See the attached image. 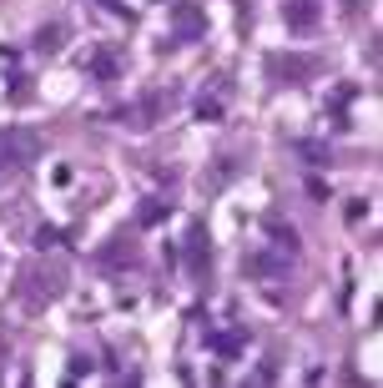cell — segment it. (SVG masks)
<instances>
[{
  "label": "cell",
  "instance_id": "obj_1",
  "mask_svg": "<svg viewBox=\"0 0 383 388\" xmlns=\"http://www.w3.org/2000/svg\"><path fill=\"white\" fill-rule=\"evenodd\" d=\"M41 151V141L31 131H0V172H16Z\"/></svg>",
  "mask_w": 383,
  "mask_h": 388
},
{
  "label": "cell",
  "instance_id": "obj_12",
  "mask_svg": "<svg viewBox=\"0 0 383 388\" xmlns=\"http://www.w3.org/2000/svg\"><path fill=\"white\" fill-rule=\"evenodd\" d=\"M0 368H6V343H0Z\"/></svg>",
  "mask_w": 383,
  "mask_h": 388
},
{
  "label": "cell",
  "instance_id": "obj_7",
  "mask_svg": "<svg viewBox=\"0 0 383 388\" xmlns=\"http://www.w3.org/2000/svg\"><path fill=\"white\" fill-rule=\"evenodd\" d=\"M161 217H167V202H161V197H146V202L136 207V227H151V222H161Z\"/></svg>",
  "mask_w": 383,
  "mask_h": 388
},
{
  "label": "cell",
  "instance_id": "obj_2",
  "mask_svg": "<svg viewBox=\"0 0 383 388\" xmlns=\"http://www.w3.org/2000/svg\"><path fill=\"white\" fill-rule=\"evenodd\" d=\"M283 16H288V26H293L298 36H308V31H318L323 6H318V0H283Z\"/></svg>",
  "mask_w": 383,
  "mask_h": 388
},
{
  "label": "cell",
  "instance_id": "obj_11",
  "mask_svg": "<svg viewBox=\"0 0 383 388\" xmlns=\"http://www.w3.org/2000/svg\"><path fill=\"white\" fill-rule=\"evenodd\" d=\"M267 383H272V363H262V368H257V378H252L247 388H267Z\"/></svg>",
  "mask_w": 383,
  "mask_h": 388
},
{
  "label": "cell",
  "instance_id": "obj_6",
  "mask_svg": "<svg viewBox=\"0 0 383 388\" xmlns=\"http://www.w3.org/2000/svg\"><path fill=\"white\" fill-rule=\"evenodd\" d=\"M202 31H207V11H202V6H177V36L192 41V36H202Z\"/></svg>",
  "mask_w": 383,
  "mask_h": 388
},
{
  "label": "cell",
  "instance_id": "obj_5",
  "mask_svg": "<svg viewBox=\"0 0 383 388\" xmlns=\"http://www.w3.org/2000/svg\"><path fill=\"white\" fill-rule=\"evenodd\" d=\"M172 101H177V91H172V86H161V91L141 96V106H146V111H136V126H151V122H161V117L172 111Z\"/></svg>",
  "mask_w": 383,
  "mask_h": 388
},
{
  "label": "cell",
  "instance_id": "obj_8",
  "mask_svg": "<svg viewBox=\"0 0 383 388\" xmlns=\"http://www.w3.org/2000/svg\"><path fill=\"white\" fill-rule=\"evenodd\" d=\"M91 71H96L101 81L117 76V71H122V55H117V50H96V66H91Z\"/></svg>",
  "mask_w": 383,
  "mask_h": 388
},
{
  "label": "cell",
  "instance_id": "obj_4",
  "mask_svg": "<svg viewBox=\"0 0 383 388\" xmlns=\"http://www.w3.org/2000/svg\"><path fill=\"white\" fill-rule=\"evenodd\" d=\"M318 61H308V55H267V71L272 81H303Z\"/></svg>",
  "mask_w": 383,
  "mask_h": 388
},
{
  "label": "cell",
  "instance_id": "obj_3",
  "mask_svg": "<svg viewBox=\"0 0 383 388\" xmlns=\"http://www.w3.org/2000/svg\"><path fill=\"white\" fill-rule=\"evenodd\" d=\"M61 288H66V272H61V267H45V272L26 277V293H31V298H41V303L61 298Z\"/></svg>",
  "mask_w": 383,
  "mask_h": 388
},
{
  "label": "cell",
  "instance_id": "obj_9",
  "mask_svg": "<svg viewBox=\"0 0 383 388\" xmlns=\"http://www.w3.org/2000/svg\"><path fill=\"white\" fill-rule=\"evenodd\" d=\"M61 45H66V26H50L36 36V50H61Z\"/></svg>",
  "mask_w": 383,
  "mask_h": 388
},
{
  "label": "cell",
  "instance_id": "obj_10",
  "mask_svg": "<svg viewBox=\"0 0 383 388\" xmlns=\"http://www.w3.org/2000/svg\"><path fill=\"white\" fill-rule=\"evenodd\" d=\"M197 117L217 122V117H222V101H217V96H197Z\"/></svg>",
  "mask_w": 383,
  "mask_h": 388
}]
</instances>
